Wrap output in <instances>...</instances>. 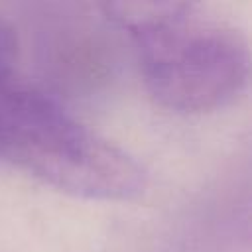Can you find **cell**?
Masks as SVG:
<instances>
[{"label": "cell", "instance_id": "obj_1", "mask_svg": "<svg viewBox=\"0 0 252 252\" xmlns=\"http://www.w3.org/2000/svg\"><path fill=\"white\" fill-rule=\"evenodd\" d=\"M106 20L134 41L150 94L175 112L230 104L248 83V41L191 2H108Z\"/></svg>", "mask_w": 252, "mask_h": 252}, {"label": "cell", "instance_id": "obj_3", "mask_svg": "<svg viewBox=\"0 0 252 252\" xmlns=\"http://www.w3.org/2000/svg\"><path fill=\"white\" fill-rule=\"evenodd\" d=\"M18 33L12 22L0 14V81L16 77L18 63Z\"/></svg>", "mask_w": 252, "mask_h": 252}, {"label": "cell", "instance_id": "obj_2", "mask_svg": "<svg viewBox=\"0 0 252 252\" xmlns=\"http://www.w3.org/2000/svg\"><path fill=\"white\" fill-rule=\"evenodd\" d=\"M0 163L83 199L128 201L146 189V171L128 152L18 77L0 81Z\"/></svg>", "mask_w": 252, "mask_h": 252}]
</instances>
